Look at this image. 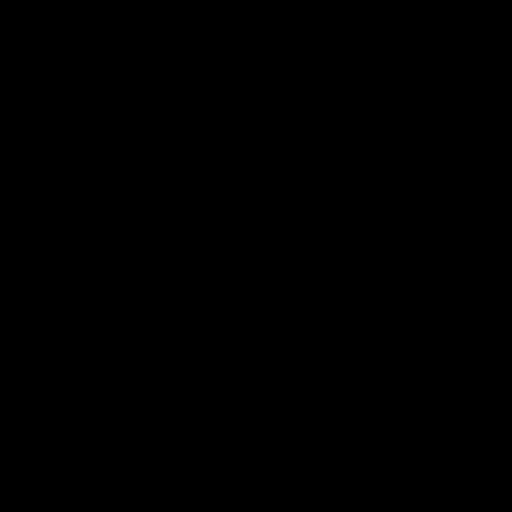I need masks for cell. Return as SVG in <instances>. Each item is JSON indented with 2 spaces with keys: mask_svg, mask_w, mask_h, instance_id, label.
I'll return each mask as SVG.
<instances>
[]
</instances>
